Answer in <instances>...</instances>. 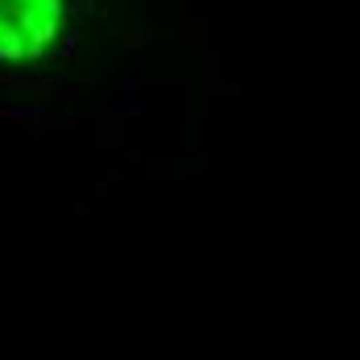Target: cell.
<instances>
[{"label":"cell","mask_w":360,"mask_h":360,"mask_svg":"<svg viewBox=\"0 0 360 360\" xmlns=\"http://www.w3.org/2000/svg\"><path fill=\"white\" fill-rule=\"evenodd\" d=\"M58 0H0V58H37L58 30Z\"/></svg>","instance_id":"cell-1"}]
</instances>
